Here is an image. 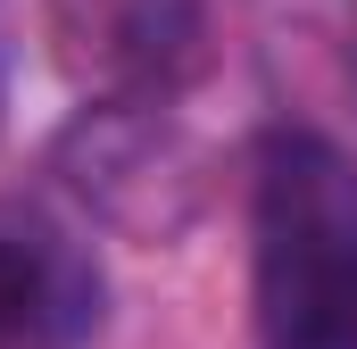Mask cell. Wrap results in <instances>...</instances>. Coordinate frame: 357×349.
Returning a JSON list of instances; mask_svg holds the SVG:
<instances>
[{
  "instance_id": "cell-1",
  "label": "cell",
  "mask_w": 357,
  "mask_h": 349,
  "mask_svg": "<svg viewBox=\"0 0 357 349\" xmlns=\"http://www.w3.org/2000/svg\"><path fill=\"white\" fill-rule=\"evenodd\" d=\"M258 341L357 349V167L324 133L258 150Z\"/></svg>"
},
{
  "instance_id": "cell-2",
  "label": "cell",
  "mask_w": 357,
  "mask_h": 349,
  "mask_svg": "<svg viewBox=\"0 0 357 349\" xmlns=\"http://www.w3.org/2000/svg\"><path fill=\"white\" fill-rule=\"evenodd\" d=\"M100 325V274L42 225H0V349H67Z\"/></svg>"
}]
</instances>
